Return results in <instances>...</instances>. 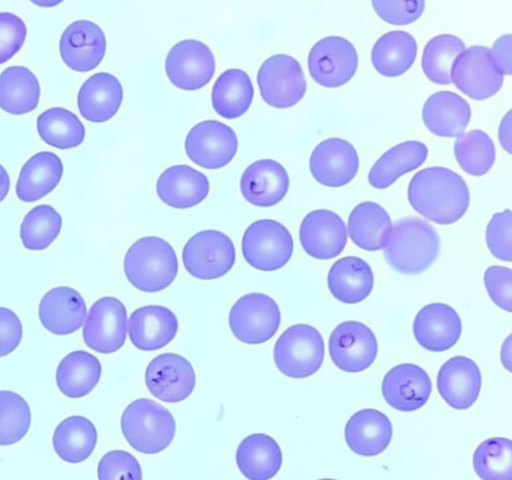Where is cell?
Here are the masks:
<instances>
[{"instance_id": "1", "label": "cell", "mask_w": 512, "mask_h": 480, "mask_svg": "<svg viewBox=\"0 0 512 480\" xmlns=\"http://www.w3.org/2000/svg\"><path fill=\"white\" fill-rule=\"evenodd\" d=\"M408 201L422 217L440 225L460 220L469 207L470 193L463 177L441 166L418 171L410 180Z\"/></svg>"}, {"instance_id": "2", "label": "cell", "mask_w": 512, "mask_h": 480, "mask_svg": "<svg viewBox=\"0 0 512 480\" xmlns=\"http://www.w3.org/2000/svg\"><path fill=\"white\" fill-rule=\"evenodd\" d=\"M391 268L404 275H417L435 262L440 252V237L427 221L410 216L397 220L383 248Z\"/></svg>"}, {"instance_id": "3", "label": "cell", "mask_w": 512, "mask_h": 480, "mask_svg": "<svg viewBox=\"0 0 512 480\" xmlns=\"http://www.w3.org/2000/svg\"><path fill=\"white\" fill-rule=\"evenodd\" d=\"M123 268L132 286L155 293L166 289L175 280L178 259L170 243L160 237L146 236L128 248Z\"/></svg>"}, {"instance_id": "4", "label": "cell", "mask_w": 512, "mask_h": 480, "mask_svg": "<svg viewBox=\"0 0 512 480\" xmlns=\"http://www.w3.org/2000/svg\"><path fill=\"white\" fill-rule=\"evenodd\" d=\"M121 430L133 449L144 454H156L173 441L176 422L172 413L160 403L140 398L124 409Z\"/></svg>"}, {"instance_id": "5", "label": "cell", "mask_w": 512, "mask_h": 480, "mask_svg": "<svg viewBox=\"0 0 512 480\" xmlns=\"http://www.w3.org/2000/svg\"><path fill=\"white\" fill-rule=\"evenodd\" d=\"M325 355L324 339L309 324H295L278 337L273 358L277 369L292 379H304L321 368Z\"/></svg>"}, {"instance_id": "6", "label": "cell", "mask_w": 512, "mask_h": 480, "mask_svg": "<svg viewBox=\"0 0 512 480\" xmlns=\"http://www.w3.org/2000/svg\"><path fill=\"white\" fill-rule=\"evenodd\" d=\"M241 247L250 266L261 271H275L288 263L294 243L291 233L282 223L260 219L247 227Z\"/></svg>"}, {"instance_id": "7", "label": "cell", "mask_w": 512, "mask_h": 480, "mask_svg": "<svg viewBox=\"0 0 512 480\" xmlns=\"http://www.w3.org/2000/svg\"><path fill=\"white\" fill-rule=\"evenodd\" d=\"M228 321L236 339L257 345L276 334L281 323V312L272 297L253 292L241 296L233 304Z\"/></svg>"}, {"instance_id": "8", "label": "cell", "mask_w": 512, "mask_h": 480, "mask_svg": "<svg viewBox=\"0 0 512 480\" xmlns=\"http://www.w3.org/2000/svg\"><path fill=\"white\" fill-rule=\"evenodd\" d=\"M236 260L232 240L218 230H203L184 245L182 262L186 271L201 280H214L226 275Z\"/></svg>"}, {"instance_id": "9", "label": "cell", "mask_w": 512, "mask_h": 480, "mask_svg": "<svg viewBox=\"0 0 512 480\" xmlns=\"http://www.w3.org/2000/svg\"><path fill=\"white\" fill-rule=\"evenodd\" d=\"M451 82L474 100H485L502 87L504 75L497 66L491 49L481 45L465 48L451 67Z\"/></svg>"}, {"instance_id": "10", "label": "cell", "mask_w": 512, "mask_h": 480, "mask_svg": "<svg viewBox=\"0 0 512 480\" xmlns=\"http://www.w3.org/2000/svg\"><path fill=\"white\" fill-rule=\"evenodd\" d=\"M257 84L262 99L268 105L279 109L296 105L307 89L300 63L287 54L268 57L258 70Z\"/></svg>"}, {"instance_id": "11", "label": "cell", "mask_w": 512, "mask_h": 480, "mask_svg": "<svg viewBox=\"0 0 512 480\" xmlns=\"http://www.w3.org/2000/svg\"><path fill=\"white\" fill-rule=\"evenodd\" d=\"M308 70L312 79L326 88L348 83L358 68V53L354 45L341 36L318 40L308 54Z\"/></svg>"}, {"instance_id": "12", "label": "cell", "mask_w": 512, "mask_h": 480, "mask_svg": "<svg viewBox=\"0 0 512 480\" xmlns=\"http://www.w3.org/2000/svg\"><path fill=\"white\" fill-rule=\"evenodd\" d=\"M328 351L338 369L358 373L368 369L376 360L378 342L367 325L360 321L347 320L332 330Z\"/></svg>"}, {"instance_id": "13", "label": "cell", "mask_w": 512, "mask_h": 480, "mask_svg": "<svg viewBox=\"0 0 512 480\" xmlns=\"http://www.w3.org/2000/svg\"><path fill=\"white\" fill-rule=\"evenodd\" d=\"M127 310L116 297L105 296L95 301L83 326L85 344L98 353L118 351L127 337Z\"/></svg>"}, {"instance_id": "14", "label": "cell", "mask_w": 512, "mask_h": 480, "mask_svg": "<svg viewBox=\"0 0 512 480\" xmlns=\"http://www.w3.org/2000/svg\"><path fill=\"white\" fill-rule=\"evenodd\" d=\"M216 63L211 49L195 39H184L169 50L165 72L170 82L182 90H198L206 86L215 73Z\"/></svg>"}, {"instance_id": "15", "label": "cell", "mask_w": 512, "mask_h": 480, "mask_svg": "<svg viewBox=\"0 0 512 480\" xmlns=\"http://www.w3.org/2000/svg\"><path fill=\"white\" fill-rule=\"evenodd\" d=\"M238 138L227 124L204 120L194 125L185 139V151L192 162L205 169H220L235 157Z\"/></svg>"}, {"instance_id": "16", "label": "cell", "mask_w": 512, "mask_h": 480, "mask_svg": "<svg viewBox=\"0 0 512 480\" xmlns=\"http://www.w3.org/2000/svg\"><path fill=\"white\" fill-rule=\"evenodd\" d=\"M148 391L166 403L187 399L196 385V374L191 363L176 353H163L154 357L145 371Z\"/></svg>"}, {"instance_id": "17", "label": "cell", "mask_w": 512, "mask_h": 480, "mask_svg": "<svg viewBox=\"0 0 512 480\" xmlns=\"http://www.w3.org/2000/svg\"><path fill=\"white\" fill-rule=\"evenodd\" d=\"M313 178L326 187H342L350 183L359 169V156L347 140L331 137L321 141L309 160Z\"/></svg>"}, {"instance_id": "18", "label": "cell", "mask_w": 512, "mask_h": 480, "mask_svg": "<svg viewBox=\"0 0 512 480\" xmlns=\"http://www.w3.org/2000/svg\"><path fill=\"white\" fill-rule=\"evenodd\" d=\"M304 251L312 258L328 260L342 253L347 244L343 219L328 209H316L305 215L299 228Z\"/></svg>"}, {"instance_id": "19", "label": "cell", "mask_w": 512, "mask_h": 480, "mask_svg": "<svg viewBox=\"0 0 512 480\" xmlns=\"http://www.w3.org/2000/svg\"><path fill=\"white\" fill-rule=\"evenodd\" d=\"M59 51L63 62L72 70L88 72L95 69L106 52V37L96 23L77 20L61 35Z\"/></svg>"}, {"instance_id": "20", "label": "cell", "mask_w": 512, "mask_h": 480, "mask_svg": "<svg viewBox=\"0 0 512 480\" xmlns=\"http://www.w3.org/2000/svg\"><path fill=\"white\" fill-rule=\"evenodd\" d=\"M381 392L385 402L393 409L411 412L420 409L429 400L432 382L420 366L402 363L385 374Z\"/></svg>"}, {"instance_id": "21", "label": "cell", "mask_w": 512, "mask_h": 480, "mask_svg": "<svg viewBox=\"0 0 512 480\" xmlns=\"http://www.w3.org/2000/svg\"><path fill=\"white\" fill-rule=\"evenodd\" d=\"M462 322L458 312L446 303L434 302L423 306L413 321L417 343L431 352H443L458 342Z\"/></svg>"}, {"instance_id": "22", "label": "cell", "mask_w": 512, "mask_h": 480, "mask_svg": "<svg viewBox=\"0 0 512 480\" xmlns=\"http://www.w3.org/2000/svg\"><path fill=\"white\" fill-rule=\"evenodd\" d=\"M436 384L439 395L451 408L466 410L480 395L482 375L472 359L454 356L440 367Z\"/></svg>"}, {"instance_id": "23", "label": "cell", "mask_w": 512, "mask_h": 480, "mask_svg": "<svg viewBox=\"0 0 512 480\" xmlns=\"http://www.w3.org/2000/svg\"><path fill=\"white\" fill-rule=\"evenodd\" d=\"M289 183V175L281 163L273 159H261L244 170L240 190L250 204L271 207L284 199Z\"/></svg>"}, {"instance_id": "24", "label": "cell", "mask_w": 512, "mask_h": 480, "mask_svg": "<svg viewBox=\"0 0 512 480\" xmlns=\"http://www.w3.org/2000/svg\"><path fill=\"white\" fill-rule=\"evenodd\" d=\"M175 313L162 305H145L134 310L128 320L132 344L142 351H156L169 344L177 334Z\"/></svg>"}, {"instance_id": "25", "label": "cell", "mask_w": 512, "mask_h": 480, "mask_svg": "<svg viewBox=\"0 0 512 480\" xmlns=\"http://www.w3.org/2000/svg\"><path fill=\"white\" fill-rule=\"evenodd\" d=\"M86 315L87 307L82 295L68 286L50 289L39 304L41 324L55 335L76 332L83 325Z\"/></svg>"}, {"instance_id": "26", "label": "cell", "mask_w": 512, "mask_h": 480, "mask_svg": "<svg viewBox=\"0 0 512 480\" xmlns=\"http://www.w3.org/2000/svg\"><path fill=\"white\" fill-rule=\"evenodd\" d=\"M209 189L206 175L185 164L166 168L156 182L159 199L176 209H188L198 205L207 197Z\"/></svg>"}, {"instance_id": "27", "label": "cell", "mask_w": 512, "mask_h": 480, "mask_svg": "<svg viewBox=\"0 0 512 480\" xmlns=\"http://www.w3.org/2000/svg\"><path fill=\"white\" fill-rule=\"evenodd\" d=\"M393 428L390 419L381 411L365 408L355 412L345 425L348 447L363 457L382 453L390 444Z\"/></svg>"}, {"instance_id": "28", "label": "cell", "mask_w": 512, "mask_h": 480, "mask_svg": "<svg viewBox=\"0 0 512 480\" xmlns=\"http://www.w3.org/2000/svg\"><path fill=\"white\" fill-rule=\"evenodd\" d=\"M470 118L469 103L452 91L433 93L422 108L424 125L432 134L439 137H458L464 132Z\"/></svg>"}, {"instance_id": "29", "label": "cell", "mask_w": 512, "mask_h": 480, "mask_svg": "<svg viewBox=\"0 0 512 480\" xmlns=\"http://www.w3.org/2000/svg\"><path fill=\"white\" fill-rule=\"evenodd\" d=\"M123 100V88L112 74L99 72L90 76L80 87L77 104L80 114L88 121L101 123L111 119Z\"/></svg>"}, {"instance_id": "30", "label": "cell", "mask_w": 512, "mask_h": 480, "mask_svg": "<svg viewBox=\"0 0 512 480\" xmlns=\"http://www.w3.org/2000/svg\"><path fill=\"white\" fill-rule=\"evenodd\" d=\"M327 286L336 300L345 304H357L370 295L374 286V274L364 259L346 256L330 267Z\"/></svg>"}, {"instance_id": "31", "label": "cell", "mask_w": 512, "mask_h": 480, "mask_svg": "<svg viewBox=\"0 0 512 480\" xmlns=\"http://www.w3.org/2000/svg\"><path fill=\"white\" fill-rule=\"evenodd\" d=\"M283 457L277 441L265 433L245 437L236 450V464L248 480H269L280 470Z\"/></svg>"}, {"instance_id": "32", "label": "cell", "mask_w": 512, "mask_h": 480, "mask_svg": "<svg viewBox=\"0 0 512 480\" xmlns=\"http://www.w3.org/2000/svg\"><path fill=\"white\" fill-rule=\"evenodd\" d=\"M63 163L58 155L41 151L23 165L16 184V195L23 202H35L59 184L63 176Z\"/></svg>"}, {"instance_id": "33", "label": "cell", "mask_w": 512, "mask_h": 480, "mask_svg": "<svg viewBox=\"0 0 512 480\" xmlns=\"http://www.w3.org/2000/svg\"><path fill=\"white\" fill-rule=\"evenodd\" d=\"M428 156L427 146L417 140L399 143L383 153L368 173L369 184L376 189L391 186L398 178L419 168Z\"/></svg>"}, {"instance_id": "34", "label": "cell", "mask_w": 512, "mask_h": 480, "mask_svg": "<svg viewBox=\"0 0 512 480\" xmlns=\"http://www.w3.org/2000/svg\"><path fill=\"white\" fill-rule=\"evenodd\" d=\"M347 226L351 241L360 249L372 252L385 247L392 221L380 204L364 201L352 209Z\"/></svg>"}, {"instance_id": "35", "label": "cell", "mask_w": 512, "mask_h": 480, "mask_svg": "<svg viewBox=\"0 0 512 480\" xmlns=\"http://www.w3.org/2000/svg\"><path fill=\"white\" fill-rule=\"evenodd\" d=\"M102 374L100 361L93 354L76 350L68 353L56 369L58 389L69 398L88 395L98 384Z\"/></svg>"}, {"instance_id": "36", "label": "cell", "mask_w": 512, "mask_h": 480, "mask_svg": "<svg viewBox=\"0 0 512 480\" xmlns=\"http://www.w3.org/2000/svg\"><path fill=\"white\" fill-rule=\"evenodd\" d=\"M417 49V42L410 33L402 30L389 31L374 43L371 62L379 74L397 77L413 65Z\"/></svg>"}, {"instance_id": "37", "label": "cell", "mask_w": 512, "mask_h": 480, "mask_svg": "<svg viewBox=\"0 0 512 480\" xmlns=\"http://www.w3.org/2000/svg\"><path fill=\"white\" fill-rule=\"evenodd\" d=\"M253 97L254 87L249 75L237 68L222 72L211 92L214 111L225 119H235L246 113Z\"/></svg>"}, {"instance_id": "38", "label": "cell", "mask_w": 512, "mask_h": 480, "mask_svg": "<svg viewBox=\"0 0 512 480\" xmlns=\"http://www.w3.org/2000/svg\"><path fill=\"white\" fill-rule=\"evenodd\" d=\"M40 92L36 75L25 66H9L0 73V108L10 114L35 110Z\"/></svg>"}, {"instance_id": "39", "label": "cell", "mask_w": 512, "mask_h": 480, "mask_svg": "<svg viewBox=\"0 0 512 480\" xmlns=\"http://www.w3.org/2000/svg\"><path fill=\"white\" fill-rule=\"evenodd\" d=\"M94 424L80 415L62 420L54 430L52 442L56 454L65 462L80 463L93 453L97 444Z\"/></svg>"}, {"instance_id": "40", "label": "cell", "mask_w": 512, "mask_h": 480, "mask_svg": "<svg viewBox=\"0 0 512 480\" xmlns=\"http://www.w3.org/2000/svg\"><path fill=\"white\" fill-rule=\"evenodd\" d=\"M37 131L44 142L59 149L77 147L85 137L83 123L63 107L43 111L37 118Z\"/></svg>"}, {"instance_id": "41", "label": "cell", "mask_w": 512, "mask_h": 480, "mask_svg": "<svg viewBox=\"0 0 512 480\" xmlns=\"http://www.w3.org/2000/svg\"><path fill=\"white\" fill-rule=\"evenodd\" d=\"M454 155L464 172L472 176L485 175L494 165L496 149L491 137L483 130L463 132L454 143Z\"/></svg>"}, {"instance_id": "42", "label": "cell", "mask_w": 512, "mask_h": 480, "mask_svg": "<svg viewBox=\"0 0 512 480\" xmlns=\"http://www.w3.org/2000/svg\"><path fill=\"white\" fill-rule=\"evenodd\" d=\"M464 49V42L456 35L434 36L427 42L423 50L421 59L423 73L433 83L450 84L452 64Z\"/></svg>"}, {"instance_id": "43", "label": "cell", "mask_w": 512, "mask_h": 480, "mask_svg": "<svg viewBox=\"0 0 512 480\" xmlns=\"http://www.w3.org/2000/svg\"><path fill=\"white\" fill-rule=\"evenodd\" d=\"M473 468L481 480H512V442L504 437L482 441L473 454Z\"/></svg>"}, {"instance_id": "44", "label": "cell", "mask_w": 512, "mask_h": 480, "mask_svg": "<svg viewBox=\"0 0 512 480\" xmlns=\"http://www.w3.org/2000/svg\"><path fill=\"white\" fill-rule=\"evenodd\" d=\"M62 228V217L55 208L41 204L32 208L20 226V238L28 250L40 251L48 248L58 237Z\"/></svg>"}, {"instance_id": "45", "label": "cell", "mask_w": 512, "mask_h": 480, "mask_svg": "<svg viewBox=\"0 0 512 480\" xmlns=\"http://www.w3.org/2000/svg\"><path fill=\"white\" fill-rule=\"evenodd\" d=\"M31 425V410L18 393L0 391V445L17 443L27 434Z\"/></svg>"}, {"instance_id": "46", "label": "cell", "mask_w": 512, "mask_h": 480, "mask_svg": "<svg viewBox=\"0 0 512 480\" xmlns=\"http://www.w3.org/2000/svg\"><path fill=\"white\" fill-rule=\"evenodd\" d=\"M486 245L490 253L504 262L512 260V212L505 209L495 213L486 227Z\"/></svg>"}, {"instance_id": "47", "label": "cell", "mask_w": 512, "mask_h": 480, "mask_svg": "<svg viewBox=\"0 0 512 480\" xmlns=\"http://www.w3.org/2000/svg\"><path fill=\"white\" fill-rule=\"evenodd\" d=\"M98 480H142L137 458L125 450H111L98 463Z\"/></svg>"}, {"instance_id": "48", "label": "cell", "mask_w": 512, "mask_h": 480, "mask_svg": "<svg viewBox=\"0 0 512 480\" xmlns=\"http://www.w3.org/2000/svg\"><path fill=\"white\" fill-rule=\"evenodd\" d=\"M26 25L17 15L0 12V64L10 60L26 39Z\"/></svg>"}, {"instance_id": "49", "label": "cell", "mask_w": 512, "mask_h": 480, "mask_svg": "<svg viewBox=\"0 0 512 480\" xmlns=\"http://www.w3.org/2000/svg\"><path fill=\"white\" fill-rule=\"evenodd\" d=\"M484 284L493 303L499 308L512 310V270L509 267L492 265L485 270Z\"/></svg>"}, {"instance_id": "50", "label": "cell", "mask_w": 512, "mask_h": 480, "mask_svg": "<svg viewBox=\"0 0 512 480\" xmlns=\"http://www.w3.org/2000/svg\"><path fill=\"white\" fill-rule=\"evenodd\" d=\"M376 14L392 25H407L424 12V1H372Z\"/></svg>"}, {"instance_id": "51", "label": "cell", "mask_w": 512, "mask_h": 480, "mask_svg": "<svg viewBox=\"0 0 512 480\" xmlns=\"http://www.w3.org/2000/svg\"><path fill=\"white\" fill-rule=\"evenodd\" d=\"M23 336L22 322L17 314L6 307H0V357L12 353Z\"/></svg>"}, {"instance_id": "52", "label": "cell", "mask_w": 512, "mask_h": 480, "mask_svg": "<svg viewBox=\"0 0 512 480\" xmlns=\"http://www.w3.org/2000/svg\"><path fill=\"white\" fill-rule=\"evenodd\" d=\"M491 53L503 75H511V34L507 33L495 40Z\"/></svg>"}, {"instance_id": "53", "label": "cell", "mask_w": 512, "mask_h": 480, "mask_svg": "<svg viewBox=\"0 0 512 480\" xmlns=\"http://www.w3.org/2000/svg\"><path fill=\"white\" fill-rule=\"evenodd\" d=\"M499 142L507 153L511 154V111L502 118L498 130Z\"/></svg>"}, {"instance_id": "54", "label": "cell", "mask_w": 512, "mask_h": 480, "mask_svg": "<svg viewBox=\"0 0 512 480\" xmlns=\"http://www.w3.org/2000/svg\"><path fill=\"white\" fill-rule=\"evenodd\" d=\"M512 352V335H509L506 340L503 342L501 351H500V359L502 365L511 372V354Z\"/></svg>"}, {"instance_id": "55", "label": "cell", "mask_w": 512, "mask_h": 480, "mask_svg": "<svg viewBox=\"0 0 512 480\" xmlns=\"http://www.w3.org/2000/svg\"><path fill=\"white\" fill-rule=\"evenodd\" d=\"M10 189V178L7 170L0 164V202L3 201Z\"/></svg>"}, {"instance_id": "56", "label": "cell", "mask_w": 512, "mask_h": 480, "mask_svg": "<svg viewBox=\"0 0 512 480\" xmlns=\"http://www.w3.org/2000/svg\"><path fill=\"white\" fill-rule=\"evenodd\" d=\"M318 480H336V479L324 478V479H318Z\"/></svg>"}]
</instances>
